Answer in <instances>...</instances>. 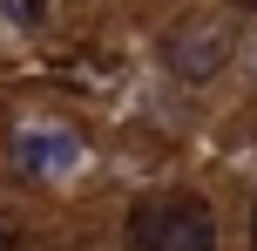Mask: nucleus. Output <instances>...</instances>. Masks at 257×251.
<instances>
[{
	"label": "nucleus",
	"mask_w": 257,
	"mask_h": 251,
	"mask_svg": "<svg viewBox=\"0 0 257 251\" xmlns=\"http://www.w3.org/2000/svg\"><path fill=\"white\" fill-rule=\"evenodd\" d=\"M0 7H7L21 27H34V21H41V0H0Z\"/></svg>",
	"instance_id": "nucleus-4"
},
{
	"label": "nucleus",
	"mask_w": 257,
	"mask_h": 251,
	"mask_svg": "<svg viewBox=\"0 0 257 251\" xmlns=\"http://www.w3.org/2000/svg\"><path fill=\"white\" fill-rule=\"evenodd\" d=\"M14 156H21L27 177H68L81 163V143L68 129H21L14 136Z\"/></svg>",
	"instance_id": "nucleus-2"
},
{
	"label": "nucleus",
	"mask_w": 257,
	"mask_h": 251,
	"mask_svg": "<svg viewBox=\"0 0 257 251\" xmlns=\"http://www.w3.org/2000/svg\"><path fill=\"white\" fill-rule=\"evenodd\" d=\"M244 7H257V0H244Z\"/></svg>",
	"instance_id": "nucleus-6"
},
{
	"label": "nucleus",
	"mask_w": 257,
	"mask_h": 251,
	"mask_svg": "<svg viewBox=\"0 0 257 251\" xmlns=\"http://www.w3.org/2000/svg\"><path fill=\"white\" fill-rule=\"evenodd\" d=\"M169 68H176L183 81L217 75V68H223V34H217V27H190V34H176V41H169Z\"/></svg>",
	"instance_id": "nucleus-3"
},
{
	"label": "nucleus",
	"mask_w": 257,
	"mask_h": 251,
	"mask_svg": "<svg viewBox=\"0 0 257 251\" xmlns=\"http://www.w3.org/2000/svg\"><path fill=\"white\" fill-rule=\"evenodd\" d=\"M250 244H257V211H250Z\"/></svg>",
	"instance_id": "nucleus-5"
},
{
	"label": "nucleus",
	"mask_w": 257,
	"mask_h": 251,
	"mask_svg": "<svg viewBox=\"0 0 257 251\" xmlns=\"http://www.w3.org/2000/svg\"><path fill=\"white\" fill-rule=\"evenodd\" d=\"M128 244L136 251H217V224L196 197H149L128 217Z\"/></svg>",
	"instance_id": "nucleus-1"
}]
</instances>
